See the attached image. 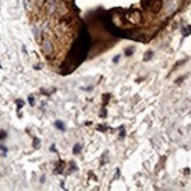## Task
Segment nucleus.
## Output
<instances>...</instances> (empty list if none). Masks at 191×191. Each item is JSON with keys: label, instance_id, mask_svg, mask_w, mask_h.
<instances>
[{"label": "nucleus", "instance_id": "obj_1", "mask_svg": "<svg viewBox=\"0 0 191 191\" xmlns=\"http://www.w3.org/2000/svg\"><path fill=\"white\" fill-rule=\"evenodd\" d=\"M41 49H42V52L45 53V54H51V53H52V51H53V46H52V44H51V41L45 40V41L42 42Z\"/></svg>", "mask_w": 191, "mask_h": 191}, {"label": "nucleus", "instance_id": "obj_5", "mask_svg": "<svg viewBox=\"0 0 191 191\" xmlns=\"http://www.w3.org/2000/svg\"><path fill=\"white\" fill-rule=\"evenodd\" d=\"M119 60H120V56L117 55V56H115V58H114V62H117Z\"/></svg>", "mask_w": 191, "mask_h": 191}, {"label": "nucleus", "instance_id": "obj_2", "mask_svg": "<svg viewBox=\"0 0 191 191\" xmlns=\"http://www.w3.org/2000/svg\"><path fill=\"white\" fill-rule=\"evenodd\" d=\"M141 18H142V15L139 13V11H132V13H130V17H129V20L132 21V24H137L141 21Z\"/></svg>", "mask_w": 191, "mask_h": 191}, {"label": "nucleus", "instance_id": "obj_3", "mask_svg": "<svg viewBox=\"0 0 191 191\" xmlns=\"http://www.w3.org/2000/svg\"><path fill=\"white\" fill-rule=\"evenodd\" d=\"M162 6H163V1L162 0H155L151 5V12L152 13H158L161 11Z\"/></svg>", "mask_w": 191, "mask_h": 191}, {"label": "nucleus", "instance_id": "obj_4", "mask_svg": "<svg viewBox=\"0 0 191 191\" xmlns=\"http://www.w3.org/2000/svg\"><path fill=\"white\" fill-rule=\"evenodd\" d=\"M56 125H58L59 128H61V129H63V124H61V122H56Z\"/></svg>", "mask_w": 191, "mask_h": 191}]
</instances>
